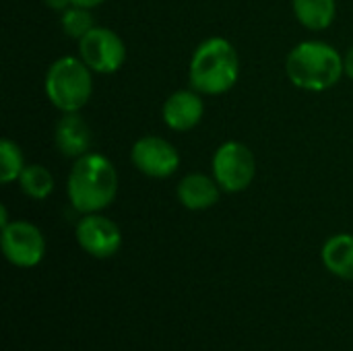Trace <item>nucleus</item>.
<instances>
[{
    "label": "nucleus",
    "instance_id": "1",
    "mask_svg": "<svg viewBox=\"0 0 353 351\" xmlns=\"http://www.w3.org/2000/svg\"><path fill=\"white\" fill-rule=\"evenodd\" d=\"M66 192L72 209L81 215L101 213L118 194V172L105 155L89 151L74 159L68 174Z\"/></svg>",
    "mask_w": 353,
    "mask_h": 351
},
{
    "label": "nucleus",
    "instance_id": "2",
    "mask_svg": "<svg viewBox=\"0 0 353 351\" xmlns=\"http://www.w3.org/2000/svg\"><path fill=\"white\" fill-rule=\"evenodd\" d=\"M240 77V58L225 37H209L196 46L188 66V81L201 95H223Z\"/></svg>",
    "mask_w": 353,
    "mask_h": 351
},
{
    "label": "nucleus",
    "instance_id": "3",
    "mask_svg": "<svg viewBox=\"0 0 353 351\" xmlns=\"http://www.w3.org/2000/svg\"><path fill=\"white\" fill-rule=\"evenodd\" d=\"M285 72L294 87L321 93L345 74L343 56L327 41H302L288 54Z\"/></svg>",
    "mask_w": 353,
    "mask_h": 351
},
{
    "label": "nucleus",
    "instance_id": "4",
    "mask_svg": "<svg viewBox=\"0 0 353 351\" xmlns=\"http://www.w3.org/2000/svg\"><path fill=\"white\" fill-rule=\"evenodd\" d=\"M46 97L62 114L81 112L93 93V70L74 56L58 58L43 79Z\"/></svg>",
    "mask_w": 353,
    "mask_h": 351
},
{
    "label": "nucleus",
    "instance_id": "5",
    "mask_svg": "<svg viewBox=\"0 0 353 351\" xmlns=\"http://www.w3.org/2000/svg\"><path fill=\"white\" fill-rule=\"evenodd\" d=\"M211 168L213 178L223 192H242L254 180L256 159L248 145L240 141H228L215 151Z\"/></svg>",
    "mask_w": 353,
    "mask_h": 351
},
{
    "label": "nucleus",
    "instance_id": "6",
    "mask_svg": "<svg viewBox=\"0 0 353 351\" xmlns=\"http://www.w3.org/2000/svg\"><path fill=\"white\" fill-rule=\"evenodd\" d=\"M79 58L97 74H114L126 60V46L114 29L95 25L79 39Z\"/></svg>",
    "mask_w": 353,
    "mask_h": 351
},
{
    "label": "nucleus",
    "instance_id": "7",
    "mask_svg": "<svg viewBox=\"0 0 353 351\" xmlns=\"http://www.w3.org/2000/svg\"><path fill=\"white\" fill-rule=\"evenodd\" d=\"M0 246L4 259L19 269H33L46 257V238L31 221H10L2 228Z\"/></svg>",
    "mask_w": 353,
    "mask_h": 351
},
{
    "label": "nucleus",
    "instance_id": "8",
    "mask_svg": "<svg viewBox=\"0 0 353 351\" xmlns=\"http://www.w3.org/2000/svg\"><path fill=\"white\" fill-rule=\"evenodd\" d=\"M77 244L83 252H87L93 259L105 261L118 254L122 246V232L110 217L101 213H87L81 215L74 228Z\"/></svg>",
    "mask_w": 353,
    "mask_h": 351
},
{
    "label": "nucleus",
    "instance_id": "9",
    "mask_svg": "<svg viewBox=\"0 0 353 351\" xmlns=\"http://www.w3.org/2000/svg\"><path fill=\"white\" fill-rule=\"evenodd\" d=\"M130 159L141 174H145L147 178H155V180L170 178L180 168L178 149L170 141L155 137V134L141 137L132 145Z\"/></svg>",
    "mask_w": 353,
    "mask_h": 351
},
{
    "label": "nucleus",
    "instance_id": "10",
    "mask_svg": "<svg viewBox=\"0 0 353 351\" xmlns=\"http://www.w3.org/2000/svg\"><path fill=\"white\" fill-rule=\"evenodd\" d=\"M203 114H205L203 95L194 91L192 87L172 93L165 99L163 110H161L165 126L176 132H188L194 126H199V122L203 120Z\"/></svg>",
    "mask_w": 353,
    "mask_h": 351
},
{
    "label": "nucleus",
    "instance_id": "11",
    "mask_svg": "<svg viewBox=\"0 0 353 351\" xmlns=\"http://www.w3.org/2000/svg\"><path fill=\"white\" fill-rule=\"evenodd\" d=\"M54 141H56L58 151L64 157L79 159L85 153H89L93 137H91L89 124L79 116V112H68L58 120Z\"/></svg>",
    "mask_w": 353,
    "mask_h": 351
},
{
    "label": "nucleus",
    "instance_id": "12",
    "mask_svg": "<svg viewBox=\"0 0 353 351\" xmlns=\"http://www.w3.org/2000/svg\"><path fill=\"white\" fill-rule=\"evenodd\" d=\"M178 201L188 211H205L217 205L221 197V186L215 178L205 174H188L180 180L176 188Z\"/></svg>",
    "mask_w": 353,
    "mask_h": 351
},
{
    "label": "nucleus",
    "instance_id": "13",
    "mask_svg": "<svg viewBox=\"0 0 353 351\" xmlns=\"http://www.w3.org/2000/svg\"><path fill=\"white\" fill-rule=\"evenodd\" d=\"M325 269L337 279L353 281V236L335 234L331 236L321 250Z\"/></svg>",
    "mask_w": 353,
    "mask_h": 351
},
{
    "label": "nucleus",
    "instance_id": "14",
    "mask_svg": "<svg viewBox=\"0 0 353 351\" xmlns=\"http://www.w3.org/2000/svg\"><path fill=\"white\" fill-rule=\"evenodd\" d=\"M294 14L300 25L310 31H323L335 21V0H292Z\"/></svg>",
    "mask_w": 353,
    "mask_h": 351
},
{
    "label": "nucleus",
    "instance_id": "15",
    "mask_svg": "<svg viewBox=\"0 0 353 351\" xmlns=\"http://www.w3.org/2000/svg\"><path fill=\"white\" fill-rule=\"evenodd\" d=\"M17 182H19L21 190L29 199H33V201H43L54 190V176L41 163H29V166H25V170L21 172V176H19Z\"/></svg>",
    "mask_w": 353,
    "mask_h": 351
},
{
    "label": "nucleus",
    "instance_id": "16",
    "mask_svg": "<svg viewBox=\"0 0 353 351\" xmlns=\"http://www.w3.org/2000/svg\"><path fill=\"white\" fill-rule=\"evenodd\" d=\"M25 166L27 163H25L21 147L10 139H2L0 141V182L10 184L19 180Z\"/></svg>",
    "mask_w": 353,
    "mask_h": 351
},
{
    "label": "nucleus",
    "instance_id": "17",
    "mask_svg": "<svg viewBox=\"0 0 353 351\" xmlns=\"http://www.w3.org/2000/svg\"><path fill=\"white\" fill-rule=\"evenodd\" d=\"M60 27L66 35H70L72 39H81L83 35H87L95 25H93V14L91 8L85 6H68L62 14H60Z\"/></svg>",
    "mask_w": 353,
    "mask_h": 351
},
{
    "label": "nucleus",
    "instance_id": "18",
    "mask_svg": "<svg viewBox=\"0 0 353 351\" xmlns=\"http://www.w3.org/2000/svg\"><path fill=\"white\" fill-rule=\"evenodd\" d=\"M50 8L58 10V12H64L68 6H72V0H43Z\"/></svg>",
    "mask_w": 353,
    "mask_h": 351
},
{
    "label": "nucleus",
    "instance_id": "19",
    "mask_svg": "<svg viewBox=\"0 0 353 351\" xmlns=\"http://www.w3.org/2000/svg\"><path fill=\"white\" fill-rule=\"evenodd\" d=\"M343 68H345V74L353 81V46L347 50V54L343 56Z\"/></svg>",
    "mask_w": 353,
    "mask_h": 351
},
{
    "label": "nucleus",
    "instance_id": "20",
    "mask_svg": "<svg viewBox=\"0 0 353 351\" xmlns=\"http://www.w3.org/2000/svg\"><path fill=\"white\" fill-rule=\"evenodd\" d=\"M105 0H72V4H77V6H85V8H95V6H99V4H103Z\"/></svg>",
    "mask_w": 353,
    "mask_h": 351
}]
</instances>
